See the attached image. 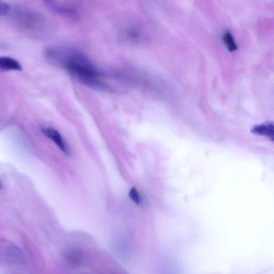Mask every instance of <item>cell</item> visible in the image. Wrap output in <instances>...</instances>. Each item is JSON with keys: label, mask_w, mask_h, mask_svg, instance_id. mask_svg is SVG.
<instances>
[{"label": "cell", "mask_w": 274, "mask_h": 274, "mask_svg": "<svg viewBox=\"0 0 274 274\" xmlns=\"http://www.w3.org/2000/svg\"><path fill=\"white\" fill-rule=\"evenodd\" d=\"M45 56L49 63L67 71L78 82L91 87L104 88L98 71L79 50L71 47H53L46 51Z\"/></svg>", "instance_id": "cell-1"}, {"label": "cell", "mask_w": 274, "mask_h": 274, "mask_svg": "<svg viewBox=\"0 0 274 274\" xmlns=\"http://www.w3.org/2000/svg\"><path fill=\"white\" fill-rule=\"evenodd\" d=\"M42 131L44 134L53 141L64 153L69 154V151L66 143L61 134L57 130L50 127H46L42 129Z\"/></svg>", "instance_id": "cell-2"}, {"label": "cell", "mask_w": 274, "mask_h": 274, "mask_svg": "<svg viewBox=\"0 0 274 274\" xmlns=\"http://www.w3.org/2000/svg\"><path fill=\"white\" fill-rule=\"evenodd\" d=\"M142 35L140 29L135 26H131L124 30L122 37L129 43H140L142 40Z\"/></svg>", "instance_id": "cell-3"}, {"label": "cell", "mask_w": 274, "mask_h": 274, "mask_svg": "<svg viewBox=\"0 0 274 274\" xmlns=\"http://www.w3.org/2000/svg\"><path fill=\"white\" fill-rule=\"evenodd\" d=\"M22 70L21 64L14 58L5 56L0 57V72L21 71Z\"/></svg>", "instance_id": "cell-4"}, {"label": "cell", "mask_w": 274, "mask_h": 274, "mask_svg": "<svg viewBox=\"0 0 274 274\" xmlns=\"http://www.w3.org/2000/svg\"><path fill=\"white\" fill-rule=\"evenodd\" d=\"M254 134L268 137L274 140V125L272 123L263 124L254 127L252 130Z\"/></svg>", "instance_id": "cell-5"}, {"label": "cell", "mask_w": 274, "mask_h": 274, "mask_svg": "<svg viewBox=\"0 0 274 274\" xmlns=\"http://www.w3.org/2000/svg\"><path fill=\"white\" fill-rule=\"evenodd\" d=\"M66 257L68 262L71 265H78L82 262L83 254L79 250L70 249L67 252Z\"/></svg>", "instance_id": "cell-6"}, {"label": "cell", "mask_w": 274, "mask_h": 274, "mask_svg": "<svg viewBox=\"0 0 274 274\" xmlns=\"http://www.w3.org/2000/svg\"><path fill=\"white\" fill-rule=\"evenodd\" d=\"M224 41L228 47V50L230 52H233L237 49V46L230 32H226L224 36Z\"/></svg>", "instance_id": "cell-7"}, {"label": "cell", "mask_w": 274, "mask_h": 274, "mask_svg": "<svg viewBox=\"0 0 274 274\" xmlns=\"http://www.w3.org/2000/svg\"><path fill=\"white\" fill-rule=\"evenodd\" d=\"M129 197L134 203L138 205H140L141 203L142 200L140 194L137 188L133 187L129 192Z\"/></svg>", "instance_id": "cell-8"}, {"label": "cell", "mask_w": 274, "mask_h": 274, "mask_svg": "<svg viewBox=\"0 0 274 274\" xmlns=\"http://www.w3.org/2000/svg\"><path fill=\"white\" fill-rule=\"evenodd\" d=\"M9 10V6L8 4L0 1V16L5 15Z\"/></svg>", "instance_id": "cell-9"}, {"label": "cell", "mask_w": 274, "mask_h": 274, "mask_svg": "<svg viewBox=\"0 0 274 274\" xmlns=\"http://www.w3.org/2000/svg\"><path fill=\"white\" fill-rule=\"evenodd\" d=\"M3 188V185L1 181H0V190H2Z\"/></svg>", "instance_id": "cell-10"}]
</instances>
